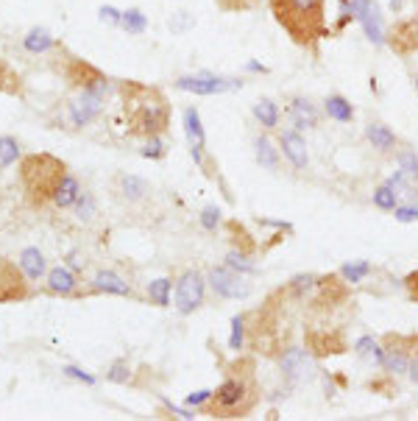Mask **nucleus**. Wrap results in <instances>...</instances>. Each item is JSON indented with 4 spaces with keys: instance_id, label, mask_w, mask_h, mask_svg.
I'll return each mask as SVG.
<instances>
[{
    "instance_id": "1",
    "label": "nucleus",
    "mask_w": 418,
    "mask_h": 421,
    "mask_svg": "<svg viewBox=\"0 0 418 421\" xmlns=\"http://www.w3.org/2000/svg\"><path fill=\"white\" fill-rule=\"evenodd\" d=\"M120 95H123V106H126V115H129L131 134L159 137L168 129L171 106H168V98L159 90L137 84V81H123Z\"/></svg>"
},
{
    "instance_id": "2",
    "label": "nucleus",
    "mask_w": 418,
    "mask_h": 421,
    "mask_svg": "<svg viewBox=\"0 0 418 421\" xmlns=\"http://www.w3.org/2000/svg\"><path fill=\"white\" fill-rule=\"evenodd\" d=\"M271 11L298 45H310L326 36L324 0H271Z\"/></svg>"
},
{
    "instance_id": "3",
    "label": "nucleus",
    "mask_w": 418,
    "mask_h": 421,
    "mask_svg": "<svg viewBox=\"0 0 418 421\" xmlns=\"http://www.w3.org/2000/svg\"><path fill=\"white\" fill-rule=\"evenodd\" d=\"M64 171L67 168H64V162L59 157L42 151V154H31V157H25L20 162V182H22V187L28 190V196L34 201H45V199L53 201L56 187L67 176Z\"/></svg>"
},
{
    "instance_id": "4",
    "label": "nucleus",
    "mask_w": 418,
    "mask_h": 421,
    "mask_svg": "<svg viewBox=\"0 0 418 421\" xmlns=\"http://www.w3.org/2000/svg\"><path fill=\"white\" fill-rule=\"evenodd\" d=\"M257 383L251 374H240V377H226L217 391H212L209 399V413L215 419H243L245 413H251V408L257 405Z\"/></svg>"
},
{
    "instance_id": "5",
    "label": "nucleus",
    "mask_w": 418,
    "mask_h": 421,
    "mask_svg": "<svg viewBox=\"0 0 418 421\" xmlns=\"http://www.w3.org/2000/svg\"><path fill=\"white\" fill-rule=\"evenodd\" d=\"M204 287H207V282L199 271H185L176 282V310L182 315L196 313L204 304Z\"/></svg>"
},
{
    "instance_id": "6",
    "label": "nucleus",
    "mask_w": 418,
    "mask_h": 421,
    "mask_svg": "<svg viewBox=\"0 0 418 421\" xmlns=\"http://www.w3.org/2000/svg\"><path fill=\"white\" fill-rule=\"evenodd\" d=\"M25 271L17 268L11 259L0 257V304H11V301H22L28 296V282H25Z\"/></svg>"
},
{
    "instance_id": "7",
    "label": "nucleus",
    "mask_w": 418,
    "mask_h": 421,
    "mask_svg": "<svg viewBox=\"0 0 418 421\" xmlns=\"http://www.w3.org/2000/svg\"><path fill=\"white\" fill-rule=\"evenodd\" d=\"M209 285L220 299H248L251 296V285L240 273H234V268H212Z\"/></svg>"
},
{
    "instance_id": "8",
    "label": "nucleus",
    "mask_w": 418,
    "mask_h": 421,
    "mask_svg": "<svg viewBox=\"0 0 418 421\" xmlns=\"http://www.w3.org/2000/svg\"><path fill=\"white\" fill-rule=\"evenodd\" d=\"M106 87H109V84H103V87H92V90H84V92H81V98H75V101L70 104V120H73V126H87V123H92V120L101 115Z\"/></svg>"
},
{
    "instance_id": "9",
    "label": "nucleus",
    "mask_w": 418,
    "mask_h": 421,
    "mask_svg": "<svg viewBox=\"0 0 418 421\" xmlns=\"http://www.w3.org/2000/svg\"><path fill=\"white\" fill-rule=\"evenodd\" d=\"M176 87L182 92H193V95H217V92H226V90H234L240 87V81H231V78H217L212 73H199V76H182L176 81Z\"/></svg>"
},
{
    "instance_id": "10",
    "label": "nucleus",
    "mask_w": 418,
    "mask_h": 421,
    "mask_svg": "<svg viewBox=\"0 0 418 421\" xmlns=\"http://www.w3.org/2000/svg\"><path fill=\"white\" fill-rule=\"evenodd\" d=\"M352 14L363 22L366 36L374 45H385V28H382V14L377 0H352Z\"/></svg>"
},
{
    "instance_id": "11",
    "label": "nucleus",
    "mask_w": 418,
    "mask_h": 421,
    "mask_svg": "<svg viewBox=\"0 0 418 421\" xmlns=\"http://www.w3.org/2000/svg\"><path fill=\"white\" fill-rule=\"evenodd\" d=\"M67 81L75 84V87H81V90H92V87H103L106 76L98 67H92L89 62H84V59H70V64H67Z\"/></svg>"
},
{
    "instance_id": "12",
    "label": "nucleus",
    "mask_w": 418,
    "mask_h": 421,
    "mask_svg": "<svg viewBox=\"0 0 418 421\" xmlns=\"http://www.w3.org/2000/svg\"><path fill=\"white\" fill-rule=\"evenodd\" d=\"M185 134H187V143H190L193 159H196V162H204V145H207V134H204L201 115H199V109H196V106L185 109Z\"/></svg>"
},
{
    "instance_id": "13",
    "label": "nucleus",
    "mask_w": 418,
    "mask_h": 421,
    "mask_svg": "<svg viewBox=\"0 0 418 421\" xmlns=\"http://www.w3.org/2000/svg\"><path fill=\"white\" fill-rule=\"evenodd\" d=\"M279 145H282V151H284V157L290 159L293 168H298V171L307 168L310 154H307V143L301 140L298 131H293V129H290V131H282V134H279Z\"/></svg>"
},
{
    "instance_id": "14",
    "label": "nucleus",
    "mask_w": 418,
    "mask_h": 421,
    "mask_svg": "<svg viewBox=\"0 0 418 421\" xmlns=\"http://www.w3.org/2000/svg\"><path fill=\"white\" fill-rule=\"evenodd\" d=\"M391 45L399 53H413L418 50V17L402 20L394 31H391Z\"/></svg>"
},
{
    "instance_id": "15",
    "label": "nucleus",
    "mask_w": 418,
    "mask_h": 421,
    "mask_svg": "<svg viewBox=\"0 0 418 421\" xmlns=\"http://www.w3.org/2000/svg\"><path fill=\"white\" fill-rule=\"evenodd\" d=\"M282 371H284L290 380H304V377H310V371H312V360H310V355H307L304 349H287V352L282 355Z\"/></svg>"
},
{
    "instance_id": "16",
    "label": "nucleus",
    "mask_w": 418,
    "mask_h": 421,
    "mask_svg": "<svg viewBox=\"0 0 418 421\" xmlns=\"http://www.w3.org/2000/svg\"><path fill=\"white\" fill-rule=\"evenodd\" d=\"M48 287H50L53 293H59V296H73V293L78 290V279H75L73 268L59 265V268H50V271H48Z\"/></svg>"
},
{
    "instance_id": "17",
    "label": "nucleus",
    "mask_w": 418,
    "mask_h": 421,
    "mask_svg": "<svg viewBox=\"0 0 418 421\" xmlns=\"http://www.w3.org/2000/svg\"><path fill=\"white\" fill-rule=\"evenodd\" d=\"M92 287L101 290V293H115V296H131V287L129 282H123L120 273L115 271H98L95 279H92Z\"/></svg>"
},
{
    "instance_id": "18",
    "label": "nucleus",
    "mask_w": 418,
    "mask_h": 421,
    "mask_svg": "<svg viewBox=\"0 0 418 421\" xmlns=\"http://www.w3.org/2000/svg\"><path fill=\"white\" fill-rule=\"evenodd\" d=\"M290 120L296 129H312L318 123V109L307 98H293L290 104Z\"/></svg>"
},
{
    "instance_id": "19",
    "label": "nucleus",
    "mask_w": 418,
    "mask_h": 421,
    "mask_svg": "<svg viewBox=\"0 0 418 421\" xmlns=\"http://www.w3.org/2000/svg\"><path fill=\"white\" fill-rule=\"evenodd\" d=\"M20 268L25 271L28 279H39L45 276V254L36 245H28L20 251Z\"/></svg>"
},
{
    "instance_id": "20",
    "label": "nucleus",
    "mask_w": 418,
    "mask_h": 421,
    "mask_svg": "<svg viewBox=\"0 0 418 421\" xmlns=\"http://www.w3.org/2000/svg\"><path fill=\"white\" fill-rule=\"evenodd\" d=\"M78 196H81V185H78V179L64 176V179H62V185H59V187H56V193H53V204H56V207H62V210H67V207H75Z\"/></svg>"
},
{
    "instance_id": "21",
    "label": "nucleus",
    "mask_w": 418,
    "mask_h": 421,
    "mask_svg": "<svg viewBox=\"0 0 418 421\" xmlns=\"http://www.w3.org/2000/svg\"><path fill=\"white\" fill-rule=\"evenodd\" d=\"M366 137L377 151H394V145H396V134L382 123H371L366 129Z\"/></svg>"
},
{
    "instance_id": "22",
    "label": "nucleus",
    "mask_w": 418,
    "mask_h": 421,
    "mask_svg": "<svg viewBox=\"0 0 418 421\" xmlns=\"http://www.w3.org/2000/svg\"><path fill=\"white\" fill-rule=\"evenodd\" d=\"M254 154H257V162L262 165V168H268V171H276L279 168V154H276V148H273V143L268 140V137H257L254 140Z\"/></svg>"
},
{
    "instance_id": "23",
    "label": "nucleus",
    "mask_w": 418,
    "mask_h": 421,
    "mask_svg": "<svg viewBox=\"0 0 418 421\" xmlns=\"http://www.w3.org/2000/svg\"><path fill=\"white\" fill-rule=\"evenodd\" d=\"M22 48L28 53H45L53 48V36L45 31V28H31L25 36H22Z\"/></svg>"
},
{
    "instance_id": "24",
    "label": "nucleus",
    "mask_w": 418,
    "mask_h": 421,
    "mask_svg": "<svg viewBox=\"0 0 418 421\" xmlns=\"http://www.w3.org/2000/svg\"><path fill=\"white\" fill-rule=\"evenodd\" d=\"M326 106V115L332 117V120H338V123H349L352 117H354V109H352V104L343 98V95H329L326 101H324Z\"/></svg>"
},
{
    "instance_id": "25",
    "label": "nucleus",
    "mask_w": 418,
    "mask_h": 421,
    "mask_svg": "<svg viewBox=\"0 0 418 421\" xmlns=\"http://www.w3.org/2000/svg\"><path fill=\"white\" fill-rule=\"evenodd\" d=\"M410 360H413V357L408 355V349L399 346V349H388L382 366H385V371H391V374H405V371H410Z\"/></svg>"
},
{
    "instance_id": "26",
    "label": "nucleus",
    "mask_w": 418,
    "mask_h": 421,
    "mask_svg": "<svg viewBox=\"0 0 418 421\" xmlns=\"http://www.w3.org/2000/svg\"><path fill=\"white\" fill-rule=\"evenodd\" d=\"M254 117H257L265 129H276V126H279V106H276L273 101L262 98V101L254 104Z\"/></svg>"
},
{
    "instance_id": "27",
    "label": "nucleus",
    "mask_w": 418,
    "mask_h": 421,
    "mask_svg": "<svg viewBox=\"0 0 418 421\" xmlns=\"http://www.w3.org/2000/svg\"><path fill=\"white\" fill-rule=\"evenodd\" d=\"M20 90H22V78L14 73V67H11L6 59H0V92L14 95V92H20Z\"/></svg>"
},
{
    "instance_id": "28",
    "label": "nucleus",
    "mask_w": 418,
    "mask_h": 421,
    "mask_svg": "<svg viewBox=\"0 0 418 421\" xmlns=\"http://www.w3.org/2000/svg\"><path fill=\"white\" fill-rule=\"evenodd\" d=\"M171 287H173V279H168V276L148 282V296H151V301H157L159 307H168V304H171Z\"/></svg>"
},
{
    "instance_id": "29",
    "label": "nucleus",
    "mask_w": 418,
    "mask_h": 421,
    "mask_svg": "<svg viewBox=\"0 0 418 421\" xmlns=\"http://www.w3.org/2000/svg\"><path fill=\"white\" fill-rule=\"evenodd\" d=\"M120 25H123L129 34H143V31L148 28V17H145L140 8H129V11H123Z\"/></svg>"
},
{
    "instance_id": "30",
    "label": "nucleus",
    "mask_w": 418,
    "mask_h": 421,
    "mask_svg": "<svg viewBox=\"0 0 418 421\" xmlns=\"http://www.w3.org/2000/svg\"><path fill=\"white\" fill-rule=\"evenodd\" d=\"M120 190H123V196L126 199H143L145 193H148V182L145 179H140V176H123L120 179Z\"/></svg>"
},
{
    "instance_id": "31",
    "label": "nucleus",
    "mask_w": 418,
    "mask_h": 421,
    "mask_svg": "<svg viewBox=\"0 0 418 421\" xmlns=\"http://www.w3.org/2000/svg\"><path fill=\"white\" fill-rule=\"evenodd\" d=\"M20 157V143L14 137H0V171L11 168Z\"/></svg>"
},
{
    "instance_id": "32",
    "label": "nucleus",
    "mask_w": 418,
    "mask_h": 421,
    "mask_svg": "<svg viewBox=\"0 0 418 421\" xmlns=\"http://www.w3.org/2000/svg\"><path fill=\"white\" fill-rule=\"evenodd\" d=\"M371 273V265L363 259V262H346L343 268H340V276L346 279V282H363L366 276Z\"/></svg>"
},
{
    "instance_id": "33",
    "label": "nucleus",
    "mask_w": 418,
    "mask_h": 421,
    "mask_svg": "<svg viewBox=\"0 0 418 421\" xmlns=\"http://www.w3.org/2000/svg\"><path fill=\"white\" fill-rule=\"evenodd\" d=\"M374 204H377L380 210H396V207H399V196L394 193L391 185H382V187L374 193Z\"/></svg>"
},
{
    "instance_id": "34",
    "label": "nucleus",
    "mask_w": 418,
    "mask_h": 421,
    "mask_svg": "<svg viewBox=\"0 0 418 421\" xmlns=\"http://www.w3.org/2000/svg\"><path fill=\"white\" fill-rule=\"evenodd\" d=\"M245 343V318L243 315H234L231 318V335H229V349L240 352Z\"/></svg>"
},
{
    "instance_id": "35",
    "label": "nucleus",
    "mask_w": 418,
    "mask_h": 421,
    "mask_svg": "<svg viewBox=\"0 0 418 421\" xmlns=\"http://www.w3.org/2000/svg\"><path fill=\"white\" fill-rule=\"evenodd\" d=\"M396 162H399V168H402V173H405L408 179H418V154L416 151H399Z\"/></svg>"
},
{
    "instance_id": "36",
    "label": "nucleus",
    "mask_w": 418,
    "mask_h": 421,
    "mask_svg": "<svg viewBox=\"0 0 418 421\" xmlns=\"http://www.w3.org/2000/svg\"><path fill=\"white\" fill-rule=\"evenodd\" d=\"M226 262H229V268H234V271H240V273H257V268L248 262V254L245 251H229V257H226Z\"/></svg>"
},
{
    "instance_id": "37",
    "label": "nucleus",
    "mask_w": 418,
    "mask_h": 421,
    "mask_svg": "<svg viewBox=\"0 0 418 421\" xmlns=\"http://www.w3.org/2000/svg\"><path fill=\"white\" fill-rule=\"evenodd\" d=\"M106 380L109 383H129L131 380V369H129V363L126 360H115L112 366H109V371H106Z\"/></svg>"
},
{
    "instance_id": "38",
    "label": "nucleus",
    "mask_w": 418,
    "mask_h": 421,
    "mask_svg": "<svg viewBox=\"0 0 418 421\" xmlns=\"http://www.w3.org/2000/svg\"><path fill=\"white\" fill-rule=\"evenodd\" d=\"M168 25H171L173 34H185V31H190V28L196 25V17L187 14V11H176V14L168 20Z\"/></svg>"
},
{
    "instance_id": "39",
    "label": "nucleus",
    "mask_w": 418,
    "mask_h": 421,
    "mask_svg": "<svg viewBox=\"0 0 418 421\" xmlns=\"http://www.w3.org/2000/svg\"><path fill=\"white\" fill-rule=\"evenodd\" d=\"M92 212H95V199H92L89 193H81L78 201H75V215H78V220H89Z\"/></svg>"
},
{
    "instance_id": "40",
    "label": "nucleus",
    "mask_w": 418,
    "mask_h": 421,
    "mask_svg": "<svg viewBox=\"0 0 418 421\" xmlns=\"http://www.w3.org/2000/svg\"><path fill=\"white\" fill-rule=\"evenodd\" d=\"M62 374H64V377H70V380H75V383H84V385H95V377H92L89 371L78 369V366H62Z\"/></svg>"
},
{
    "instance_id": "41",
    "label": "nucleus",
    "mask_w": 418,
    "mask_h": 421,
    "mask_svg": "<svg viewBox=\"0 0 418 421\" xmlns=\"http://www.w3.org/2000/svg\"><path fill=\"white\" fill-rule=\"evenodd\" d=\"M223 11H248L257 6V0H215Z\"/></svg>"
},
{
    "instance_id": "42",
    "label": "nucleus",
    "mask_w": 418,
    "mask_h": 421,
    "mask_svg": "<svg viewBox=\"0 0 418 421\" xmlns=\"http://www.w3.org/2000/svg\"><path fill=\"white\" fill-rule=\"evenodd\" d=\"M201 226H204L207 231H215V229L220 226V210H217V207H207V210L201 212Z\"/></svg>"
},
{
    "instance_id": "43",
    "label": "nucleus",
    "mask_w": 418,
    "mask_h": 421,
    "mask_svg": "<svg viewBox=\"0 0 418 421\" xmlns=\"http://www.w3.org/2000/svg\"><path fill=\"white\" fill-rule=\"evenodd\" d=\"M165 154V143L159 137H148V145L143 148V157H151V159H159Z\"/></svg>"
},
{
    "instance_id": "44",
    "label": "nucleus",
    "mask_w": 418,
    "mask_h": 421,
    "mask_svg": "<svg viewBox=\"0 0 418 421\" xmlns=\"http://www.w3.org/2000/svg\"><path fill=\"white\" fill-rule=\"evenodd\" d=\"M101 20H103V22H109V25H120L123 11H117L115 6H101Z\"/></svg>"
},
{
    "instance_id": "45",
    "label": "nucleus",
    "mask_w": 418,
    "mask_h": 421,
    "mask_svg": "<svg viewBox=\"0 0 418 421\" xmlns=\"http://www.w3.org/2000/svg\"><path fill=\"white\" fill-rule=\"evenodd\" d=\"M396 220L399 223H413V220H418V207H396Z\"/></svg>"
},
{
    "instance_id": "46",
    "label": "nucleus",
    "mask_w": 418,
    "mask_h": 421,
    "mask_svg": "<svg viewBox=\"0 0 418 421\" xmlns=\"http://www.w3.org/2000/svg\"><path fill=\"white\" fill-rule=\"evenodd\" d=\"M212 399V391H199V394H190L187 397V408H199V405H207Z\"/></svg>"
},
{
    "instance_id": "47",
    "label": "nucleus",
    "mask_w": 418,
    "mask_h": 421,
    "mask_svg": "<svg viewBox=\"0 0 418 421\" xmlns=\"http://www.w3.org/2000/svg\"><path fill=\"white\" fill-rule=\"evenodd\" d=\"M405 285H408V290H410V296L418 301V271L416 273H410L408 279H405Z\"/></svg>"
},
{
    "instance_id": "48",
    "label": "nucleus",
    "mask_w": 418,
    "mask_h": 421,
    "mask_svg": "<svg viewBox=\"0 0 418 421\" xmlns=\"http://www.w3.org/2000/svg\"><path fill=\"white\" fill-rule=\"evenodd\" d=\"M410 380H413V383L418 385V355L413 357V360H410Z\"/></svg>"
},
{
    "instance_id": "49",
    "label": "nucleus",
    "mask_w": 418,
    "mask_h": 421,
    "mask_svg": "<svg viewBox=\"0 0 418 421\" xmlns=\"http://www.w3.org/2000/svg\"><path fill=\"white\" fill-rule=\"evenodd\" d=\"M67 259H70V268H75V271H78V268H81V265H84V262H81V259H78V254H75V251H73V254H70V257H67Z\"/></svg>"
},
{
    "instance_id": "50",
    "label": "nucleus",
    "mask_w": 418,
    "mask_h": 421,
    "mask_svg": "<svg viewBox=\"0 0 418 421\" xmlns=\"http://www.w3.org/2000/svg\"><path fill=\"white\" fill-rule=\"evenodd\" d=\"M405 3H408V0H391V11H394V14H399V11L405 8Z\"/></svg>"
},
{
    "instance_id": "51",
    "label": "nucleus",
    "mask_w": 418,
    "mask_h": 421,
    "mask_svg": "<svg viewBox=\"0 0 418 421\" xmlns=\"http://www.w3.org/2000/svg\"><path fill=\"white\" fill-rule=\"evenodd\" d=\"M248 70H254V73H259V70H262V73H265V67H262V64H257V62H248Z\"/></svg>"
},
{
    "instance_id": "52",
    "label": "nucleus",
    "mask_w": 418,
    "mask_h": 421,
    "mask_svg": "<svg viewBox=\"0 0 418 421\" xmlns=\"http://www.w3.org/2000/svg\"><path fill=\"white\" fill-rule=\"evenodd\" d=\"M413 87H416V92H418V76H413Z\"/></svg>"
}]
</instances>
